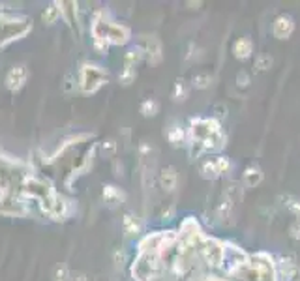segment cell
<instances>
[{
    "instance_id": "obj_1",
    "label": "cell",
    "mask_w": 300,
    "mask_h": 281,
    "mask_svg": "<svg viewBox=\"0 0 300 281\" xmlns=\"http://www.w3.org/2000/svg\"><path fill=\"white\" fill-rule=\"evenodd\" d=\"M294 29V23L293 19L289 17V15H282V17L276 19V23H274V36L276 38H280V40H287L289 36H291V32H293Z\"/></svg>"
},
{
    "instance_id": "obj_2",
    "label": "cell",
    "mask_w": 300,
    "mask_h": 281,
    "mask_svg": "<svg viewBox=\"0 0 300 281\" xmlns=\"http://www.w3.org/2000/svg\"><path fill=\"white\" fill-rule=\"evenodd\" d=\"M263 180V172L257 165H249L244 172V184H246V188H255L257 184Z\"/></svg>"
},
{
    "instance_id": "obj_3",
    "label": "cell",
    "mask_w": 300,
    "mask_h": 281,
    "mask_svg": "<svg viewBox=\"0 0 300 281\" xmlns=\"http://www.w3.org/2000/svg\"><path fill=\"white\" fill-rule=\"evenodd\" d=\"M233 53H235V57L244 60V58H248L252 55V41L246 40V38H240L238 41H235V45H233Z\"/></svg>"
},
{
    "instance_id": "obj_4",
    "label": "cell",
    "mask_w": 300,
    "mask_h": 281,
    "mask_svg": "<svg viewBox=\"0 0 300 281\" xmlns=\"http://www.w3.org/2000/svg\"><path fill=\"white\" fill-rule=\"evenodd\" d=\"M174 184H177V172H174L173 167H167V169L162 172V186H163V190L171 191L174 188Z\"/></svg>"
},
{
    "instance_id": "obj_5",
    "label": "cell",
    "mask_w": 300,
    "mask_h": 281,
    "mask_svg": "<svg viewBox=\"0 0 300 281\" xmlns=\"http://www.w3.org/2000/svg\"><path fill=\"white\" fill-rule=\"evenodd\" d=\"M272 64V57H268V55H261V57H257V60H255V66L259 69H268Z\"/></svg>"
},
{
    "instance_id": "obj_6",
    "label": "cell",
    "mask_w": 300,
    "mask_h": 281,
    "mask_svg": "<svg viewBox=\"0 0 300 281\" xmlns=\"http://www.w3.org/2000/svg\"><path fill=\"white\" fill-rule=\"evenodd\" d=\"M212 81V77L208 73H201V75H197L195 79H193V85L197 86V88H205V86H208V83Z\"/></svg>"
},
{
    "instance_id": "obj_7",
    "label": "cell",
    "mask_w": 300,
    "mask_h": 281,
    "mask_svg": "<svg viewBox=\"0 0 300 281\" xmlns=\"http://www.w3.org/2000/svg\"><path fill=\"white\" fill-rule=\"evenodd\" d=\"M289 233H291V236L293 238H296V240H300V219H296L291 227H289Z\"/></svg>"
},
{
    "instance_id": "obj_8",
    "label": "cell",
    "mask_w": 300,
    "mask_h": 281,
    "mask_svg": "<svg viewBox=\"0 0 300 281\" xmlns=\"http://www.w3.org/2000/svg\"><path fill=\"white\" fill-rule=\"evenodd\" d=\"M158 109V105L154 104V101H146V104L143 105V111H144V115H146V111H150L148 115H156V113H154V111Z\"/></svg>"
},
{
    "instance_id": "obj_9",
    "label": "cell",
    "mask_w": 300,
    "mask_h": 281,
    "mask_svg": "<svg viewBox=\"0 0 300 281\" xmlns=\"http://www.w3.org/2000/svg\"><path fill=\"white\" fill-rule=\"evenodd\" d=\"M237 81H238V85H242V86H246L249 83V77H248V73H244V71H240V73L237 75Z\"/></svg>"
},
{
    "instance_id": "obj_10",
    "label": "cell",
    "mask_w": 300,
    "mask_h": 281,
    "mask_svg": "<svg viewBox=\"0 0 300 281\" xmlns=\"http://www.w3.org/2000/svg\"><path fill=\"white\" fill-rule=\"evenodd\" d=\"M289 210H293L294 214H298L300 216V202L298 201H293V202H287Z\"/></svg>"
}]
</instances>
